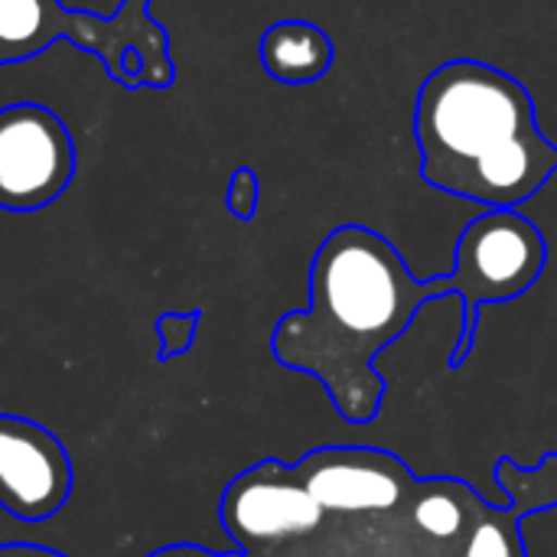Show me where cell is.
<instances>
[{
  "instance_id": "cell-1",
  "label": "cell",
  "mask_w": 557,
  "mask_h": 557,
  "mask_svg": "<svg viewBox=\"0 0 557 557\" xmlns=\"http://www.w3.org/2000/svg\"><path fill=\"white\" fill-rule=\"evenodd\" d=\"M454 297V277L418 281L401 251L366 225L333 228L310 264V307L287 313L274 359L313 375L349 424H369L385 401L375 359L408 333L418 310Z\"/></svg>"
},
{
  "instance_id": "cell-2",
  "label": "cell",
  "mask_w": 557,
  "mask_h": 557,
  "mask_svg": "<svg viewBox=\"0 0 557 557\" xmlns=\"http://www.w3.org/2000/svg\"><path fill=\"white\" fill-rule=\"evenodd\" d=\"M421 180L486 209H516L557 173L532 91L480 59L441 62L418 88Z\"/></svg>"
},
{
  "instance_id": "cell-3",
  "label": "cell",
  "mask_w": 557,
  "mask_h": 557,
  "mask_svg": "<svg viewBox=\"0 0 557 557\" xmlns=\"http://www.w3.org/2000/svg\"><path fill=\"white\" fill-rule=\"evenodd\" d=\"M55 39L98 55L124 88H170L176 78L170 33L144 0H124L111 16L65 10L62 0H0V65L33 59Z\"/></svg>"
},
{
  "instance_id": "cell-4",
  "label": "cell",
  "mask_w": 557,
  "mask_h": 557,
  "mask_svg": "<svg viewBox=\"0 0 557 557\" xmlns=\"http://www.w3.org/2000/svg\"><path fill=\"white\" fill-rule=\"evenodd\" d=\"M548 264V242L542 228L516 209H486L457 242L454 294L463 300V339L454 366L463 362L473 343L476 317L490 304H509L539 284Z\"/></svg>"
},
{
  "instance_id": "cell-5",
  "label": "cell",
  "mask_w": 557,
  "mask_h": 557,
  "mask_svg": "<svg viewBox=\"0 0 557 557\" xmlns=\"http://www.w3.org/2000/svg\"><path fill=\"white\" fill-rule=\"evenodd\" d=\"M75 166L72 134L52 108L39 101L0 108V209L52 206L75 180Z\"/></svg>"
},
{
  "instance_id": "cell-6",
  "label": "cell",
  "mask_w": 557,
  "mask_h": 557,
  "mask_svg": "<svg viewBox=\"0 0 557 557\" xmlns=\"http://www.w3.org/2000/svg\"><path fill=\"white\" fill-rule=\"evenodd\" d=\"M294 473L323 512H392L418 490L414 473L375 447H323Z\"/></svg>"
},
{
  "instance_id": "cell-7",
  "label": "cell",
  "mask_w": 557,
  "mask_h": 557,
  "mask_svg": "<svg viewBox=\"0 0 557 557\" xmlns=\"http://www.w3.org/2000/svg\"><path fill=\"white\" fill-rule=\"evenodd\" d=\"M323 509L304 490L294 467L264 460L242 476L222 496V525L238 545L284 542L310 535L323 522Z\"/></svg>"
},
{
  "instance_id": "cell-8",
  "label": "cell",
  "mask_w": 557,
  "mask_h": 557,
  "mask_svg": "<svg viewBox=\"0 0 557 557\" xmlns=\"http://www.w3.org/2000/svg\"><path fill=\"white\" fill-rule=\"evenodd\" d=\"M72 490L62 444L33 421L0 414V509L39 522L55 516Z\"/></svg>"
},
{
  "instance_id": "cell-9",
  "label": "cell",
  "mask_w": 557,
  "mask_h": 557,
  "mask_svg": "<svg viewBox=\"0 0 557 557\" xmlns=\"http://www.w3.org/2000/svg\"><path fill=\"white\" fill-rule=\"evenodd\" d=\"M258 55L274 82L310 85L333 69L336 46L330 33L310 20H277L261 33Z\"/></svg>"
},
{
  "instance_id": "cell-10",
  "label": "cell",
  "mask_w": 557,
  "mask_h": 557,
  "mask_svg": "<svg viewBox=\"0 0 557 557\" xmlns=\"http://www.w3.org/2000/svg\"><path fill=\"white\" fill-rule=\"evenodd\" d=\"M476 506V496L454 480H437L421 486L414 499V522L431 539H457L467 529V509Z\"/></svg>"
},
{
  "instance_id": "cell-11",
  "label": "cell",
  "mask_w": 557,
  "mask_h": 557,
  "mask_svg": "<svg viewBox=\"0 0 557 557\" xmlns=\"http://www.w3.org/2000/svg\"><path fill=\"white\" fill-rule=\"evenodd\" d=\"M522 516H529V509L519 503H512L509 509H496V512H490L483 503L480 519L470 529L463 557H525L522 555V539H519V519Z\"/></svg>"
},
{
  "instance_id": "cell-12",
  "label": "cell",
  "mask_w": 557,
  "mask_h": 557,
  "mask_svg": "<svg viewBox=\"0 0 557 557\" xmlns=\"http://www.w3.org/2000/svg\"><path fill=\"white\" fill-rule=\"evenodd\" d=\"M519 539L525 557H557V506L522 516Z\"/></svg>"
},
{
  "instance_id": "cell-13",
  "label": "cell",
  "mask_w": 557,
  "mask_h": 557,
  "mask_svg": "<svg viewBox=\"0 0 557 557\" xmlns=\"http://www.w3.org/2000/svg\"><path fill=\"white\" fill-rule=\"evenodd\" d=\"M258 199H261V183H258V173L251 166H238L228 180V189H225V206L235 219L248 222L255 212H258Z\"/></svg>"
},
{
  "instance_id": "cell-14",
  "label": "cell",
  "mask_w": 557,
  "mask_h": 557,
  "mask_svg": "<svg viewBox=\"0 0 557 557\" xmlns=\"http://www.w3.org/2000/svg\"><path fill=\"white\" fill-rule=\"evenodd\" d=\"M0 557H62V555L46 552V548H29V545H7V548H0Z\"/></svg>"
},
{
  "instance_id": "cell-15",
  "label": "cell",
  "mask_w": 557,
  "mask_h": 557,
  "mask_svg": "<svg viewBox=\"0 0 557 557\" xmlns=\"http://www.w3.org/2000/svg\"><path fill=\"white\" fill-rule=\"evenodd\" d=\"M150 557H212L209 552H202V548H189V545H183V548H166V552H157V555Z\"/></svg>"
},
{
  "instance_id": "cell-16",
  "label": "cell",
  "mask_w": 557,
  "mask_h": 557,
  "mask_svg": "<svg viewBox=\"0 0 557 557\" xmlns=\"http://www.w3.org/2000/svg\"><path fill=\"white\" fill-rule=\"evenodd\" d=\"M144 3H150V0H144Z\"/></svg>"
}]
</instances>
